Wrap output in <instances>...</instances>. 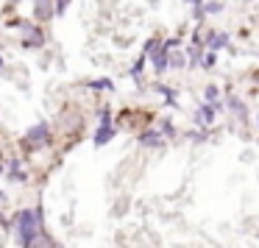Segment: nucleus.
Here are the masks:
<instances>
[{"instance_id":"obj_2","label":"nucleus","mask_w":259,"mask_h":248,"mask_svg":"<svg viewBox=\"0 0 259 248\" xmlns=\"http://www.w3.org/2000/svg\"><path fill=\"white\" fill-rule=\"evenodd\" d=\"M114 137V129H112V123H109V109H103V120H101V131L95 134V145L101 148V145H106L109 140Z\"/></svg>"},{"instance_id":"obj_18","label":"nucleus","mask_w":259,"mask_h":248,"mask_svg":"<svg viewBox=\"0 0 259 248\" xmlns=\"http://www.w3.org/2000/svg\"><path fill=\"white\" fill-rule=\"evenodd\" d=\"M67 3H70V0H59V3H56V12H59V14H62V12H64V9H67Z\"/></svg>"},{"instance_id":"obj_11","label":"nucleus","mask_w":259,"mask_h":248,"mask_svg":"<svg viewBox=\"0 0 259 248\" xmlns=\"http://www.w3.org/2000/svg\"><path fill=\"white\" fill-rule=\"evenodd\" d=\"M229 106H231V112H237L240 117H245V106H242V101H237V98H231V101H229Z\"/></svg>"},{"instance_id":"obj_4","label":"nucleus","mask_w":259,"mask_h":248,"mask_svg":"<svg viewBox=\"0 0 259 248\" xmlns=\"http://www.w3.org/2000/svg\"><path fill=\"white\" fill-rule=\"evenodd\" d=\"M34 17L36 20H51L53 17V3L51 0H36L34 3Z\"/></svg>"},{"instance_id":"obj_9","label":"nucleus","mask_w":259,"mask_h":248,"mask_svg":"<svg viewBox=\"0 0 259 248\" xmlns=\"http://www.w3.org/2000/svg\"><path fill=\"white\" fill-rule=\"evenodd\" d=\"M226 42H229V36H226V34H214V31L209 34V45H212V48H223Z\"/></svg>"},{"instance_id":"obj_13","label":"nucleus","mask_w":259,"mask_h":248,"mask_svg":"<svg viewBox=\"0 0 259 248\" xmlns=\"http://www.w3.org/2000/svg\"><path fill=\"white\" fill-rule=\"evenodd\" d=\"M206 101H218V87H206Z\"/></svg>"},{"instance_id":"obj_7","label":"nucleus","mask_w":259,"mask_h":248,"mask_svg":"<svg viewBox=\"0 0 259 248\" xmlns=\"http://www.w3.org/2000/svg\"><path fill=\"white\" fill-rule=\"evenodd\" d=\"M23 34H25V39H28V45H42V34H39V31H34L31 25H25Z\"/></svg>"},{"instance_id":"obj_10","label":"nucleus","mask_w":259,"mask_h":248,"mask_svg":"<svg viewBox=\"0 0 259 248\" xmlns=\"http://www.w3.org/2000/svg\"><path fill=\"white\" fill-rule=\"evenodd\" d=\"M153 64H156V70H159V73H164V70H167V56H164V51L153 56Z\"/></svg>"},{"instance_id":"obj_16","label":"nucleus","mask_w":259,"mask_h":248,"mask_svg":"<svg viewBox=\"0 0 259 248\" xmlns=\"http://www.w3.org/2000/svg\"><path fill=\"white\" fill-rule=\"evenodd\" d=\"M201 62V51H190V64H198Z\"/></svg>"},{"instance_id":"obj_6","label":"nucleus","mask_w":259,"mask_h":248,"mask_svg":"<svg viewBox=\"0 0 259 248\" xmlns=\"http://www.w3.org/2000/svg\"><path fill=\"white\" fill-rule=\"evenodd\" d=\"M59 126H67V129H84V120L73 117V114H62V117H59Z\"/></svg>"},{"instance_id":"obj_3","label":"nucleus","mask_w":259,"mask_h":248,"mask_svg":"<svg viewBox=\"0 0 259 248\" xmlns=\"http://www.w3.org/2000/svg\"><path fill=\"white\" fill-rule=\"evenodd\" d=\"M25 140H28L31 145H48V140H51V134H48V126H45V123L34 126V129L28 131V137H25Z\"/></svg>"},{"instance_id":"obj_14","label":"nucleus","mask_w":259,"mask_h":248,"mask_svg":"<svg viewBox=\"0 0 259 248\" xmlns=\"http://www.w3.org/2000/svg\"><path fill=\"white\" fill-rule=\"evenodd\" d=\"M214 62H218V53H209V56L203 59V67H214Z\"/></svg>"},{"instance_id":"obj_15","label":"nucleus","mask_w":259,"mask_h":248,"mask_svg":"<svg viewBox=\"0 0 259 248\" xmlns=\"http://www.w3.org/2000/svg\"><path fill=\"white\" fill-rule=\"evenodd\" d=\"M92 87H103V90H112V81L103 78V81H92Z\"/></svg>"},{"instance_id":"obj_8","label":"nucleus","mask_w":259,"mask_h":248,"mask_svg":"<svg viewBox=\"0 0 259 248\" xmlns=\"http://www.w3.org/2000/svg\"><path fill=\"white\" fill-rule=\"evenodd\" d=\"M140 142H142V145H151V148H159V145H162V137L151 131V134H142V137H140Z\"/></svg>"},{"instance_id":"obj_5","label":"nucleus","mask_w":259,"mask_h":248,"mask_svg":"<svg viewBox=\"0 0 259 248\" xmlns=\"http://www.w3.org/2000/svg\"><path fill=\"white\" fill-rule=\"evenodd\" d=\"M31 248H56V240H53L48 231H36L34 242H31Z\"/></svg>"},{"instance_id":"obj_17","label":"nucleus","mask_w":259,"mask_h":248,"mask_svg":"<svg viewBox=\"0 0 259 248\" xmlns=\"http://www.w3.org/2000/svg\"><path fill=\"white\" fill-rule=\"evenodd\" d=\"M220 9H223L220 3H206V9H203V12H220Z\"/></svg>"},{"instance_id":"obj_12","label":"nucleus","mask_w":259,"mask_h":248,"mask_svg":"<svg viewBox=\"0 0 259 248\" xmlns=\"http://www.w3.org/2000/svg\"><path fill=\"white\" fill-rule=\"evenodd\" d=\"M170 67H184V56H181V53H173V56H170Z\"/></svg>"},{"instance_id":"obj_1","label":"nucleus","mask_w":259,"mask_h":248,"mask_svg":"<svg viewBox=\"0 0 259 248\" xmlns=\"http://www.w3.org/2000/svg\"><path fill=\"white\" fill-rule=\"evenodd\" d=\"M14 223H17V231H20V245L31 248V242L36 237V229L42 226V209H34V212L25 209V212H20L14 218Z\"/></svg>"},{"instance_id":"obj_19","label":"nucleus","mask_w":259,"mask_h":248,"mask_svg":"<svg viewBox=\"0 0 259 248\" xmlns=\"http://www.w3.org/2000/svg\"><path fill=\"white\" fill-rule=\"evenodd\" d=\"M0 67H3V59H0Z\"/></svg>"}]
</instances>
